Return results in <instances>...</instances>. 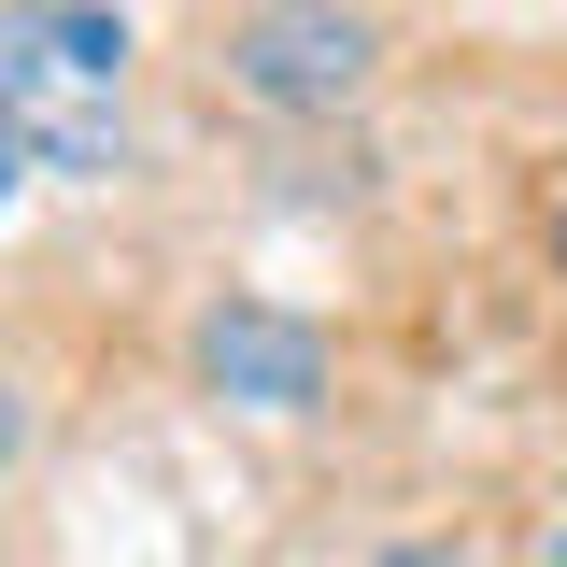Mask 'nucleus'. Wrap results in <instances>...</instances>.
<instances>
[{
    "label": "nucleus",
    "instance_id": "f03ea898",
    "mask_svg": "<svg viewBox=\"0 0 567 567\" xmlns=\"http://www.w3.org/2000/svg\"><path fill=\"white\" fill-rule=\"evenodd\" d=\"M369 71H383V29L354 0H256L227 29V85L256 114H341V100H369Z\"/></svg>",
    "mask_w": 567,
    "mask_h": 567
},
{
    "label": "nucleus",
    "instance_id": "39448f33",
    "mask_svg": "<svg viewBox=\"0 0 567 567\" xmlns=\"http://www.w3.org/2000/svg\"><path fill=\"white\" fill-rule=\"evenodd\" d=\"M383 567H468V554H440V539H412V554H383Z\"/></svg>",
    "mask_w": 567,
    "mask_h": 567
},
{
    "label": "nucleus",
    "instance_id": "0eeeda50",
    "mask_svg": "<svg viewBox=\"0 0 567 567\" xmlns=\"http://www.w3.org/2000/svg\"><path fill=\"white\" fill-rule=\"evenodd\" d=\"M554 270H567V227H554Z\"/></svg>",
    "mask_w": 567,
    "mask_h": 567
},
{
    "label": "nucleus",
    "instance_id": "423d86ee",
    "mask_svg": "<svg viewBox=\"0 0 567 567\" xmlns=\"http://www.w3.org/2000/svg\"><path fill=\"white\" fill-rule=\"evenodd\" d=\"M14 185H29V156H14V142H0V213H14Z\"/></svg>",
    "mask_w": 567,
    "mask_h": 567
},
{
    "label": "nucleus",
    "instance_id": "20e7f679",
    "mask_svg": "<svg viewBox=\"0 0 567 567\" xmlns=\"http://www.w3.org/2000/svg\"><path fill=\"white\" fill-rule=\"evenodd\" d=\"M14 454H29V398L0 383V468H14Z\"/></svg>",
    "mask_w": 567,
    "mask_h": 567
},
{
    "label": "nucleus",
    "instance_id": "f257e3e1",
    "mask_svg": "<svg viewBox=\"0 0 567 567\" xmlns=\"http://www.w3.org/2000/svg\"><path fill=\"white\" fill-rule=\"evenodd\" d=\"M0 142L29 171H128V14L0 0Z\"/></svg>",
    "mask_w": 567,
    "mask_h": 567
},
{
    "label": "nucleus",
    "instance_id": "7ed1b4c3",
    "mask_svg": "<svg viewBox=\"0 0 567 567\" xmlns=\"http://www.w3.org/2000/svg\"><path fill=\"white\" fill-rule=\"evenodd\" d=\"M199 383L241 412H312L327 398V327L284 312V298H213L199 312Z\"/></svg>",
    "mask_w": 567,
    "mask_h": 567
},
{
    "label": "nucleus",
    "instance_id": "6e6552de",
    "mask_svg": "<svg viewBox=\"0 0 567 567\" xmlns=\"http://www.w3.org/2000/svg\"><path fill=\"white\" fill-rule=\"evenodd\" d=\"M539 567H567V539H554V554H539Z\"/></svg>",
    "mask_w": 567,
    "mask_h": 567
}]
</instances>
